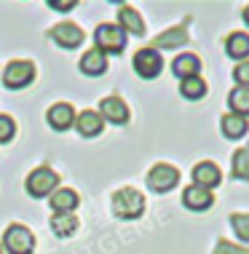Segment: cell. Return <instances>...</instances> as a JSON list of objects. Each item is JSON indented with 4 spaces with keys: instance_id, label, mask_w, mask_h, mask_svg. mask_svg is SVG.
Returning <instances> with one entry per match:
<instances>
[{
    "instance_id": "25",
    "label": "cell",
    "mask_w": 249,
    "mask_h": 254,
    "mask_svg": "<svg viewBox=\"0 0 249 254\" xmlns=\"http://www.w3.org/2000/svg\"><path fill=\"white\" fill-rule=\"evenodd\" d=\"M231 228L244 244H249V214H231Z\"/></svg>"
},
{
    "instance_id": "17",
    "label": "cell",
    "mask_w": 249,
    "mask_h": 254,
    "mask_svg": "<svg viewBox=\"0 0 249 254\" xmlns=\"http://www.w3.org/2000/svg\"><path fill=\"white\" fill-rule=\"evenodd\" d=\"M225 54L231 59H239V62H247V57H249V35L247 32H231L228 35V40H225Z\"/></svg>"
},
{
    "instance_id": "27",
    "label": "cell",
    "mask_w": 249,
    "mask_h": 254,
    "mask_svg": "<svg viewBox=\"0 0 249 254\" xmlns=\"http://www.w3.org/2000/svg\"><path fill=\"white\" fill-rule=\"evenodd\" d=\"M233 80H236L241 88H249V59L239 62V64L233 67Z\"/></svg>"
},
{
    "instance_id": "8",
    "label": "cell",
    "mask_w": 249,
    "mask_h": 254,
    "mask_svg": "<svg viewBox=\"0 0 249 254\" xmlns=\"http://www.w3.org/2000/svg\"><path fill=\"white\" fill-rule=\"evenodd\" d=\"M48 38H51L54 43L59 46V49H65V51H73V49H78V46L83 43L81 27L73 24V22H62V24H57V27H51Z\"/></svg>"
},
{
    "instance_id": "4",
    "label": "cell",
    "mask_w": 249,
    "mask_h": 254,
    "mask_svg": "<svg viewBox=\"0 0 249 254\" xmlns=\"http://www.w3.org/2000/svg\"><path fill=\"white\" fill-rule=\"evenodd\" d=\"M24 188H27V193H30L32 198H46V195H51L54 190L59 188V177H57V171H54V169L38 166L35 171H30Z\"/></svg>"
},
{
    "instance_id": "6",
    "label": "cell",
    "mask_w": 249,
    "mask_h": 254,
    "mask_svg": "<svg viewBox=\"0 0 249 254\" xmlns=\"http://www.w3.org/2000/svg\"><path fill=\"white\" fill-rule=\"evenodd\" d=\"M177 182H179V171L171 163H156L148 171V188L156 190V193H169V190L177 188Z\"/></svg>"
},
{
    "instance_id": "24",
    "label": "cell",
    "mask_w": 249,
    "mask_h": 254,
    "mask_svg": "<svg viewBox=\"0 0 249 254\" xmlns=\"http://www.w3.org/2000/svg\"><path fill=\"white\" fill-rule=\"evenodd\" d=\"M231 174H233V180L249 182V147H241V150H236V153H233Z\"/></svg>"
},
{
    "instance_id": "26",
    "label": "cell",
    "mask_w": 249,
    "mask_h": 254,
    "mask_svg": "<svg viewBox=\"0 0 249 254\" xmlns=\"http://www.w3.org/2000/svg\"><path fill=\"white\" fill-rule=\"evenodd\" d=\"M16 134V123L11 115H0V142H11Z\"/></svg>"
},
{
    "instance_id": "14",
    "label": "cell",
    "mask_w": 249,
    "mask_h": 254,
    "mask_svg": "<svg viewBox=\"0 0 249 254\" xmlns=\"http://www.w3.org/2000/svg\"><path fill=\"white\" fill-rule=\"evenodd\" d=\"M118 27L123 32H131V35H137V38L145 35V22H142L140 11L131 8V5H121L118 8Z\"/></svg>"
},
{
    "instance_id": "7",
    "label": "cell",
    "mask_w": 249,
    "mask_h": 254,
    "mask_svg": "<svg viewBox=\"0 0 249 254\" xmlns=\"http://www.w3.org/2000/svg\"><path fill=\"white\" fill-rule=\"evenodd\" d=\"M131 64H134V72L140 75V78H148V80L158 78V72L164 70L161 54L153 51V49H140L134 54V59H131Z\"/></svg>"
},
{
    "instance_id": "2",
    "label": "cell",
    "mask_w": 249,
    "mask_h": 254,
    "mask_svg": "<svg viewBox=\"0 0 249 254\" xmlns=\"http://www.w3.org/2000/svg\"><path fill=\"white\" fill-rule=\"evenodd\" d=\"M94 49L102 51V54H121L123 49H126V32L121 30L118 24H99L94 30Z\"/></svg>"
},
{
    "instance_id": "13",
    "label": "cell",
    "mask_w": 249,
    "mask_h": 254,
    "mask_svg": "<svg viewBox=\"0 0 249 254\" xmlns=\"http://www.w3.org/2000/svg\"><path fill=\"white\" fill-rule=\"evenodd\" d=\"M182 203H185V209H190V211H206L214 203V195H212V190H206V188L188 185L185 193H182Z\"/></svg>"
},
{
    "instance_id": "23",
    "label": "cell",
    "mask_w": 249,
    "mask_h": 254,
    "mask_svg": "<svg viewBox=\"0 0 249 254\" xmlns=\"http://www.w3.org/2000/svg\"><path fill=\"white\" fill-rule=\"evenodd\" d=\"M228 107H231V115H241L247 118L249 115V88L236 86L231 94H228Z\"/></svg>"
},
{
    "instance_id": "19",
    "label": "cell",
    "mask_w": 249,
    "mask_h": 254,
    "mask_svg": "<svg viewBox=\"0 0 249 254\" xmlns=\"http://www.w3.org/2000/svg\"><path fill=\"white\" fill-rule=\"evenodd\" d=\"M220 131H223L225 139H241L247 131H249V123L247 118H241V115H223V121H220Z\"/></svg>"
},
{
    "instance_id": "18",
    "label": "cell",
    "mask_w": 249,
    "mask_h": 254,
    "mask_svg": "<svg viewBox=\"0 0 249 254\" xmlns=\"http://www.w3.org/2000/svg\"><path fill=\"white\" fill-rule=\"evenodd\" d=\"M78 193L70 188H57L51 193V201H48V206H51L54 211H75L78 209Z\"/></svg>"
},
{
    "instance_id": "30",
    "label": "cell",
    "mask_w": 249,
    "mask_h": 254,
    "mask_svg": "<svg viewBox=\"0 0 249 254\" xmlns=\"http://www.w3.org/2000/svg\"><path fill=\"white\" fill-rule=\"evenodd\" d=\"M244 22L249 24V5H247V11H244Z\"/></svg>"
},
{
    "instance_id": "3",
    "label": "cell",
    "mask_w": 249,
    "mask_h": 254,
    "mask_svg": "<svg viewBox=\"0 0 249 254\" xmlns=\"http://www.w3.org/2000/svg\"><path fill=\"white\" fill-rule=\"evenodd\" d=\"M32 80H35V64H32L30 59H13L3 70V86L11 88V91L27 88Z\"/></svg>"
},
{
    "instance_id": "16",
    "label": "cell",
    "mask_w": 249,
    "mask_h": 254,
    "mask_svg": "<svg viewBox=\"0 0 249 254\" xmlns=\"http://www.w3.org/2000/svg\"><path fill=\"white\" fill-rule=\"evenodd\" d=\"M105 70H107V57H105L102 51L88 49V51L81 57V72H83V75H91V78H96V75H102Z\"/></svg>"
},
{
    "instance_id": "28",
    "label": "cell",
    "mask_w": 249,
    "mask_h": 254,
    "mask_svg": "<svg viewBox=\"0 0 249 254\" xmlns=\"http://www.w3.org/2000/svg\"><path fill=\"white\" fill-rule=\"evenodd\" d=\"M214 254H249V249H244V246H236L231 241H217V246H214Z\"/></svg>"
},
{
    "instance_id": "11",
    "label": "cell",
    "mask_w": 249,
    "mask_h": 254,
    "mask_svg": "<svg viewBox=\"0 0 249 254\" xmlns=\"http://www.w3.org/2000/svg\"><path fill=\"white\" fill-rule=\"evenodd\" d=\"M75 128H78L81 136L91 139V136L102 134V128H105V118H102L96 110H83L81 115H75Z\"/></svg>"
},
{
    "instance_id": "10",
    "label": "cell",
    "mask_w": 249,
    "mask_h": 254,
    "mask_svg": "<svg viewBox=\"0 0 249 254\" xmlns=\"http://www.w3.org/2000/svg\"><path fill=\"white\" fill-rule=\"evenodd\" d=\"M99 115L110 123H115V126H121V123L129 121V105L123 102L121 97H115V94H110L99 102Z\"/></svg>"
},
{
    "instance_id": "5",
    "label": "cell",
    "mask_w": 249,
    "mask_h": 254,
    "mask_svg": "<svg viewBox=\"0 0 249 254\" xmlns=\"http://www.w3.org/2000/svg\"><path fill=\"white\" fill-rule=\"evenodd\" d=\"M3 249L8 254H32L35 252V236L24 225H8L3 233Z\"/></svg>"
},
{
    "instance_id": "12",
    "label": "cell",
    "mask_w": 249,
    "mask_h": 254,
    "mask_svg": "<svg viewBox=\"0 0 249 254\" xmlns=\"http://www.w3.org/2000/svg\"><path fill=\"white\" fill-rule=\"evenodd\" d=\"M220 182H223V171H220L217 163L201 161L196 169H193V185H198V188L212 190V188H217Z\"/></svg>"
},
{
    "instance_id": "22",
    "label": "cell",
    "mask_w": 249,
    "mask_h": 254,
    "mask_svg": "<svg viewBox=\"0 0 249 254\" xmlns=\"http://www.w3.org/2000/svg\"><path fill=\"white\" fill-rule=\"evenodd\" d=\"M179 94H182L185 99H204L206 97V80L201 75H193V78H185L179 80Z\"/></svg>"
},
{
    "instance_id": "20",
    "label": "cell",
    "mask_w": 249,
    "mask_h": 254,
    "mask_svg": "<svg viewBox=\"0 0 249 254\" xmlns=\"http://www.w3.org/2000/svg\"><path fill=\"white\" fill-rule=\"evenodd\" d=\"M188 43V32H185V27H171V30L161 32L156 40H153V51L158 49H179V46Z\"/></svg>"
},
{
    "instance_id": "15",
    "label": "cell",
    "mask_w": 249,
    "mask_h": 254,
    "mask_svg": "<svg viewBox=\"0 0 249 254\" xmlns=\"http://www.w3.org/2000/svg\"><path fill=\"white\" fill-rule=\"evenodd\" d=\"M171 72H174L179 80L193 78V75L201 72V59H198L196 54H179V57L171 62Z\"/></svg>"
},
{
    "instance_id": "1",
    "label": "cell",
    "mask_w": 249,
    "mask_h": 254,
    "mask_svg": "<svg viewBox=\"0 0 249 254\" xmlns=\"http://www.w3.org/2000/svg\"><path fill=\"white\" fill-rule=\"evenodd\" d=\"M110 209L121 219H140L145 214V195L134 188H121L110 198Z\"/></svg>"
},
{
    "instance_id": "21",
    "label": "cell",
    "mask_w": 249,
    "mask_h": 254,
    "mask_svg": "<svg viewBox=\"0 0 249 254\" xmlns=\"http://www.w3.org/2000/svg\"><path fill=\"white\" fill-rule=\"evenodd\" d=\"M51 230L57 233L59 238L73 236V233L78 230V217H75L73 211H54V217H51Z\"/></svg>"
},
{
    "instance_id": "9",
    "label": "cell",
    "mask_w": 249,
    "mask_h": 254,
    "mask_svg": "<svg viewBox=\"0 0 249 254\" xmlns=\"http://www.w3.org/2000/svg\"><path fill=\"white\" fill-rule=\"evenodd\" d=\"M46 121L54 131H67L70 126H75V110L70 102H57V105L48 107Z\"/></svg>"
},
{
    "instance_id": "29",
    "label": "cell",
    "mask_w": 249,
    "mask_h": 254,
    "mask_svg": "<svg viewBox=\"0 0 249 254\" xmlns=\"http://www.w3.org/2000/svg\"><path fill=\"white\" fill-rule=\"evenodd\" d=\"M75 0H67V3H62V0H48V8H57V11H70V8H75Z\"/></svg>"
},
{
    "instance_id": "31",
    "label": "cell",
    "mask_w": 249,
    "mask_h": 254,
    "mask_svg": "<svg viewBox=\"0 0 249 254\" xmlns=\"http://www.w3.org/2000/svg\"><path fill=\"white\" fill-rule=\"evenodd\" d=\"M0 254H3V246H0Z\"/></svg>"
}]
</instances>
